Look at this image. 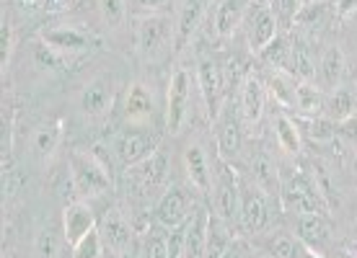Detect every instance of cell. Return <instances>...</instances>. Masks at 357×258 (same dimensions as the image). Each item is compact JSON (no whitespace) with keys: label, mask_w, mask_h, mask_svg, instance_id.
Instances as JSON below:
<instances>
[{"label":"cell","mask_w":357,"mask_h":258,"mask_svg":"<svg viewBox=\"0 0 357 258\" xmlns=\"http://www.w3.org/2000/svg\"><path fill=\"white\" fill-rule=\"evenodd\" d=\"M342 124H344V132H347L349 137H355V140H357V114L349 116L347 122H342Z\"/></svg>","instance_id":"cell-45"},{"label":"cell","mask_w":357,"mask_h":258,"mask_svg":"<svg viewBox=\"0 0 357 258\" xmlns=\"http://www.w3.org/2000/svg\"><path fill=\"white\" fill-rule=\"evenodd\" d=\"M195 214V207H192V199L184 188L169 186L161 194L158 204H155V223L161 225L163 230H174V227H181L184 223H189V217Z\"/></svg>","instance_id":"cell-8"},{"label":"cell","mask_w":357,"mask_h":258,"mask_svg":"<svg viewBox=\"0 0 357 258\" xmlns=\"http://www.w3.org/2000/svg\"><path fill=\"white\" fill-rule=\"evenodd\" d=\"M243 26H246V39H249V47L254 54H259L280 34V21H277L275 10L267 0H257L254 6H249Z\"/></svg>","instance_id":"cell-6"},{"label":"cell","mask_w":357,"mask_h":258,"mask_svg":"<svg viewBox=\"0 0 357 258\" xmlns=\"http://www.w3.org/2000/svg\"><path fill=\"white\" fill-rule=\"evenodd\" d=\"M21 3H24L26 8H39V6H45L47 0H21Z\"/></svg>","instance_id":"cell-46"},{"label":"cell","mask_w":357,"mask_h":258,"mask_svg":"<svg viewBox=\"0 0 357 258\" xmlns=\"http://www.w3.org/2000/svg\"><path fill=\"white\" fill-rule=\"evenodd\" d=\"M114 78L109 75H98L83 88L81 93V111L89 119H101L107 116L114 106Z\"/></svg>","instance_id":"cell-10"},{"label":"cell","mask_w":357,"mask_h":258,"mask_svg":"<svg viewBox=\"0 0 357 258\" xmlns=\"http://www.w3.org/2000/svg\"><path fill=\"white\" fill-rule=\"evenodd\" d=\"M241 150V129L238 122L231 114H225L220 119V129H218V155L223 161H233Z\"/></svg>","instance_id":"cell-28"},{"label":"cell","mask_w":357,"mask_h":258,"mask_svg":"<svg viewBox=\"0 0 357 258\" xmlns=\"http://www.w3.org/2000/svg\"><path fill=\"white\" fill-rule=\"evenodd\" d=\"M218 170H215V212L223 220L228 227L238 223V214H241V184L233 173V168L228 166V161H223L218 155L215 161Z\"/></svg>","instance_id":"cell-4"},{"label":"cell","mask_w":357,"mask_h":258,"mask_svg":"<svg viewBox=\"0 0 357 258\" xmlns=\"http://www.w3.org/2000/svg\"><path fill=\"white\" fill-rule=\"evenodd\" d=\"M251 176H254V186L267 199H275V202L282 199V178H280V170L267 152H257L251 158Z\"/></svg>","instance_id":"cell-15"},{"label":"cell","mask_w":357,"mask_h":258,"mask_svg":"<svg viewBox=\"0 0 357 258\" xmlns=\"http://www.w3.org/2000/svg\"><path fill=\"white\" fill-rule=\"evenodd\" d=\"M282 207L293 214H324V194L316 178L295 170L287 178H282Z\"/></svg>","instance_id":"cell-3"},{"label":"cell","mask_w":357,"mask_h":258,"mask_svg":"<svg viewBox=\"0 0 357 258\" xmlns=\"http://www.w3.org/2000/svg\"><path fill=\"white\" fill-rule=\"evenodd\" d=\"M127 178H130L140 191L158 188L163 181H166V158H163V152H153L151 158H145L143 163L130 166Z\"/></svg>","instance_id":"cell-17"},{"label":"cell","mask_w":357,"mask_h":258,"mask_svg":"<svg viewBox=\"0 0 357 258\" xmlns=\"http://www.w3.org/2000/svg\"><path fill=\"white\" fill-rule=\"evenodd\" d=\"M153 114H155V101H153L148 86H143V83H132L130 90H127L125 119L135 127H145L153 122Z\"/></svg>","instance_id":"cell-16"},{"label":"cell","mask_w":357,"mask_h":258,"mask_svg":"<svg viewBox=\"0 0 357 258\" xmlns=\"http://www.w3.org/2000/svg\"><path fill=\"white\" fill-rule=\"evenodd\" d=\"M197 86H199V93H202L207 111L215 119L218 111H220V96H223V72H220V65L210 60V57H202L199 65H197Z\"/></svg>","instance_id":"cell-11"},{"label":"cell","mask_w":357,"mask_h":258,"mask_svg":"<svg viewBox=\"0 0 357 258\" xmlns=\"http://www.w3.org/2000/svg\"><path fill=\"white\" fill-rule=\"evenodd\" d=\"M169 3L171 0H135V6H137V8H143L145 13H161Z\"/></svg>","instance_id":"cell-43"},{"label":"cell","mask_w":357,"mask_h":258,"mask_svg":"<svg viewBox=\"0 0 357 258\" xmlns=\"http://www.w3.org/2000/svg\"><path fill=\"white\" fill-rule=\"evenodd\" d=\"M176 39V24L166 13H145L135 18V47L145 60H155Z\"/></svg>","instance_id":"cell-2"},{"label":"cell","mask_w":357,"mask_h":258,"mask_svg":"<svg viewBox=\"0 0 357 258\" xmlns=\"http://www.w3.org/2000/svg\"><path fill=\"white\" fill-rule=\"evenodd\" d=\"M63 241H65V235H60L52 225L45 227V230L36 235V256L39 258H57Z\"/></svg>","instance_id":"cell-34"},{"label":"cell","mask_w":357,"mask_h":258,"mask_svg":"<svg viewBox=\"0 0 357 258\" xmlns=\"http://www.w3.org/2000/svg\"><path fill=\"white\" fill-rule=\"evenodd\" d=\"M184 248H187V223L169 230V258H184Z\"/></svg>","instance_id":"cell-41"},{"label":"cell","mask_w":357,"mask_h":258,"mask_svg":"<svg viewBox=\"0 0 357 258\" xmlns=\"http://www.w3.org/2000/svg\"><path fill=\"white\" fill-rule=\"evenodd\" d=\"M293 78L305 83H313V78H316V63H313L311 49L303 39L293 42Z\"/></svg>","instance_id":"cell-31"},{"label":"cell","mask_w":357,"mask_h":258,"mask_svg":"<svg viewBox=\"0 0 357 258\" xmlns=\"http://www.w3.org/2000/svg\"><path fill=\"white\" fill-rule=\"evenodd\" d=\"M143 258H169V235H158V230H153V235L145 238Z\"/></svg>","instance_id":"cell-39"},{"label":"cell","mask_w":357,"mask_h":258,"mask_svg":"<svg viewBox=\"0 0 357 258\" xmlns=\"http://www.w3.org/2000/svg\"><path fill=\"white\" fill-rule=\"evenodd\" d=\"M324 16H326V3H311V6H303L301 13L295 16V26H305V29H316L324 24Z\"/></svg>","instance_id":"cell-36"},{"label":"cell","mask_w":357,"mask_h":258,"mask_svg":"<svg viewBox=\"0 0 357 258\" xmlns=\"http://www.w3.org/2000/svg\"><path fill=\"white\" fill-rule=\"evenodd\" d=\"M34 60H36V65H39V67H54V70H60L68 57H65V54H60V52H54V49H50L45 42H39V45H36V49H34Z\"/></svg>","instance_id":"cell-40"},{"label":"cell","mask_w":357,"mask_h":258,"mask_svg":"<svg viewBox=\"0 0 357 258\" xmlns=\"http://www.w3.org/2000/svg\"><path fill=\"white\" fill-rule=\"evenodd\" d=\"M264 86L257 75H246L241 83V114L249 124H257L264 114Z\"/></svg>","instance_id":"cell-22"},{"label":"cell","mask_w":357,"mask_h":258,"mask_svg":"<svg viewBox=\"0 0 357 258\" xmlns=\"http://www.w3.org/2000/svg\"><path fill=\"white\" fill-rule=\"evenodd\" d=\"M96 227H98V232H101V243H104V250H107L109 256H114V258L130 256L135 230L122 209H116V207L107 209L104 217L98 220Z\"/></svg>","instance_id":"cell-5"},{"label":"cell","mask_w":357,"mask_h":258,"mask_svg":"<svg viewBox=\"0 0 357 258\" xmlns=\"http://www.w3.org/2000/svg\"><path fill=\"white\" fill-rule=\"evenodd\" d=\"M311 3H321V0H301V6H311Z\"/></svg>","instance_id":"cell-48"},{"label":"cell","mask_w":357,"mask_h":258,"mask_svg":"<svg viewBox=\"0 0 357 258\" xmlns=\"http://www.w3.org/2000/svg\"><path fill=\"white\" fill-rule=\"evenodd\" d=\"M104 243H101V232L98 227L89 232V235H83L81 241L73 245V256L70 258H104Z\"/></svg>","instance_id":"cell-33"},{"label":"cell","mask_w":357,"mask_h":258,"mask_svg":"<svg viewBox=\"0 0 357 258\" xmlns=\"http://www.w3.org/2000/svg\"><path fill=\"white\" fill-rule=\"evenodd\" d=\"M39 42H45L50 49L68 57V54H73V52L86 49V47L91 45V36L75 26H52V29H45V31L39 34Z\"/></svg>","instance_id":"cell-14"},{"label":"cell","mask_w":357,"mask_h":258,"mask_svg":"<svg viewBox=\"0 0 357 258\" xmlns=\"http://www.w3.org/2000/svg\"><path fill=\"white\" fill-rule=\"evenodd\" d=\"M96 227V217H93V209H91L89 202H70V204L65 207V214H63V235H65V243H75L81 241L83 235H89L91 230Z\"/></svg>","instance_id":"cell-13"},{"label":"cell","mask_w":357,"mask_h":258,"mask_svg":"<svg viewBox=\"0 0 357 258\" xmlns=\"http://www.w3.org/2000/svg\"><path fill=\"white\" fill-rule=\"evenodd\" d=\"M319 75H321L324 88H340L342 78H344V52H342L340 47H329L321 54Z\"/></svg>","instance_id":"cell-27"},{"label":"cell","mask_w":357,"mask_h":258,"mask_svg":"<svg viewBox=\"0 0 357 258\" xmlns=\"http://www.w3.org/2000/svg\"><path fill=\"white\" fill-rule=\"evenodd\" d=\"M68 168H70L73 188L83 199H96V196H104L112 191V178H109L107 166L98 161L93 152L73 150Z\"/></svg>","instance_id":"cell-1"},{"label":"cell","mask_w":357,"mask_h":258,"mask_svg":"<svg viewBox=\"0 0 357 258\" xmlns=\"http://www.w3.org/2000/svg\"><path fill=\"white\" fill-rule=\"evenodd\" d=\"M184 170H187L189 184L199 194H210V188H213V170H210V161H207L205 150L199 145H189L187 150H184Z\"/></svg>","instance_id":"cell-18"},{"label":"cell","mask_w":357,"mask_h":258,"mask_svg":"<svg viewBox=\"0 0 357 258\" xmlns=\"http://www.w3.org/2000/svg\"><path fill=\"white\" fill-rule=\"evenodd\" d=\"M295 238L303 243L305 248L319 250L329 241V225L324 214H295Z\"/></svg>","instance_id":"cell-20"},{"label":"cell","mask_w":357,"mask_h":258,"mask_svg":"<svg viewBox=\"0 0 357 258\" xmlns=\"http://www.w3.org/2000/svg\"><path fill=\"white\" fill-rule=\"evenodd\" d=\"M207 227H210V212L197 207L187 223V248L184 258H205L207 253Z\"/></svg>","instance_id":"cell-21"},{"label":"cell","mask_w":357,"mask_h":258,"mask_svg":"<svg viewBox=\"0 0 357 258\" xmlns=\"http://www.w3.org/2000/svg\"><path fill=\"white\" fill-rule=\"evenodd\" d=\"M301 258H324L321 253H319V250H313V248H303V256Z\"/></svg>","instance_id":"cell-47"},{"label":"cell","mask_w":357,"mask_h":258,"mask_svg":"<svg viewBox=\"0 0 357 258\" xmlns=\"http://www.w3.org/2000/svg\"><path fill=\"white\" fill-rule=\"evenodd\" d=\"M60 140H63V122L54 119V122H47V124H42L34 132V137H31V150H34L36 158L47 161L57 150Z\"/></svg>","instance_id":"cell-26"},{"label":"cell","mask_w":357,"mask_h":258,"mask_svg":"<svg viewBox=\"0 0 357 258\" xmlns=\"http://www.w3.org/2000/svg\"><path fill=\"white\" fill-rule=\"evenodd\" d=\"M153 152H158V137L148 127H135V129L122 134L116 143V158L125 163L127 168L143 163Z\"/></svg>","instance_id":"cell-9"},{"label":"cell","mask_w":357,"mask_h":258,"mask_svg":"<svg viewBox=\"0 0 357 258\" xmlns=\"http://www.w3.org/2000/svg\"><path fill=\"white\" fill-rule=\"evenodd\" d=\"M269 258H301L303 256V243L293 238L290 232H277L267 243Z\"/></svg>","instance_id":"cell-32"},{"label":"cell","mask_w":357,"mask_h":258,"mask_svg":"<svg viewBox=\"0 0 357 258\" xmlns=\"http://www.w3.org/2000/svg\"><path fill=\"white\" fill-rule=\"evenodd\" d=\"M324 111H329L331 122H347L349 116L357 114L355 93H349L347 88H334V93H331V98L326 101V108H324Z\"/></svg>","instance_id":"cell-29"},{"label":"cell","mask_w":357,"mask_h":258,"mask_svg":"<svg viewBox=\"0 0 357 258\" xmlns=\"http://www.w3.org/2000/svg\"><path fill=\"white\" fill-rule=\"evenodd\" d=\"M249 10V0H218L213 16V26L218 36H233V31L241 26Z\"/></svg>","instance_id":"cell-19"},{"label":"cell","mask_w":357,"mask_h":258,"mask_svg":"<svg viewBox=\"0 0 357 258\" xmlns=\"http://www.w3.org/2000/svg\"><path fill=\"white\" fill-rule=\"evenodd\" d=\"M305 132H308V137L311 140H316V143H329L331 137H334V122L331 119H324V116H308V122H305Z\"/></svg>","instance_id":"cell-35"},{"label":"cell","mask_w":357,"mask_h":258,"mask_svg":"<svg viewBox=\"0 0 357 258\" xmlns=\"http://www.w3.org/2000/svg\"><path fill=\"white\" fill-rule=\"evenodd\" d=\"M101 16L109 26H122L127 18V0H98Z\"/></svg>","instance_id":"cell-37"},{"label":"cell","mask_w":357,"mask_h":258,"mask_svg":"<svg viewBox=\"0 0 357 258\" xmlns=\"http://www.w3.org/2000/svg\"><path fill=\"white\" fill-rule=\"evenodd\" d=\"M205 3L207 0H184L181 3V10H178L176 18V49L187 45L192 34L197 31V26L202 24V16H205Z\"/></svg>","instance_id":"cell-23"},{"label":"cell","mask_w":357,"mask_h":258,"mask_svg":"<svg viewBox=\"0 0 357 258\" xmlns=\"http://www.w3.org/2000/svg\"><path fill=\"white\" fill-rule=\"evenodd\" d=\"M189 101H192V75L184 67H178L169 81V98H166V127L171 134L181 132L189 116Z\"/></svg>","instance_id":"cell-7"},{"label":"cell","mask_w":357,"mask_h":258,"mask_svg":"<svg viewBox=\"0 0 357 258\" xmlns=\"http://www.w3.org/2000/svg\"><path fill=\"white\" fill-rule=\"evenodd\" d=\"M238 225L243 232H261L269 225V207L267 196L259 188H241V214H238Z\"/></svg>","instance_id":"cell-12"},{"label":"cell","mask_w":357,"mask_h":258,"mask_svg":"<svg viewBox=\"0 0 357 258\" xmlns=\"http://www.w3.org/2000/svg\"><path fill=\"white\" fill-rule=\"evenodd\" d=\"M272 10H275L277 21H280V26H290L295 24V16L301 13V0H267Z\"/></svg>","instance_id":"cell-38"},{"label":"cell","mask_w":357,"mask_h":258,"mask_svg":"<svg viewBox=\"0 0 357 258\" xmlns=\"http://www.w3.org/2000/svg\"><path fill=\"white\" fill-rule=\"evenodd\" d=\"M355 98H357V96H355Z\"/></svg>","instance_id":"cell-49"},{"label":"cell","mask_w":357,"mask_h":258,"mask_svg":"<svg viewBox=\"0 0 357 258\" xmlns=\"http://www.w3.org/2000/svg\"><path fill=\"white\" fill-rule=\"evenodd\" d=\"M275 134L280 147L287 152V155H298L301 152V127L298 122H293L290 116L280 114L275 119Z\"/></svg>","instance_id":"cell-30"},{"label":"cell","mask_w":357,"mask_h":258,"mask_svg":"<svg viewBox=\"0 0 357 258\" xmlns=\"http://www.w3.org/2000/svg\"><path fill=\"white\" fill-rule=\"evenodd\" d=\"M10 49H13V29L8 21H3V26H0V63H3V67L8 63Z\"/></svg>","instance_id":"cell-42"},{"label":"cell","mask_w":357,"mask_h":258,"mask_svg":"<svg viewBox=\"0 0 357 258\" xmlns=\"http://www.w3.org/2000/svg\"><path fill=\"white\" fill-rule=\"evenodd\" d=\"M259 57L272 67V70L290 72V75H293V42H287L282 34H277L275 39L261 49Z\"/></svg>","instance_id":"cell-24"},{"label":"cell","mask_w":357,"mask_h":258,"mask_svg":"<svg viewBox=\"0 0 357 258\" xmlns=\"http://www.w3.org/2000/svg\"><path fill=\"white\" fill-rule=\"evenodd\" d=\"M357 10V0H337V16L349 18Z\"/></svg>","instance_id":"cell-44"},{"label":"cell","mask_w":357,"mask_h":258,"mask_svg":"<svg viewBox=\"0 0 357 258\" xmlns=\"http://www.w3.org/2000/svg\"><path fill=\"white\" fill-rule=\"evenodd\" d=\"M293 108H298L301 114H308V116H321V111L326 108V98H324V93H321L319 86L298 81L295 83Z\"/></svg>","instance_id":"cell-25"}]
</instances>
